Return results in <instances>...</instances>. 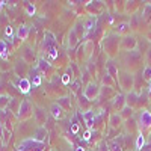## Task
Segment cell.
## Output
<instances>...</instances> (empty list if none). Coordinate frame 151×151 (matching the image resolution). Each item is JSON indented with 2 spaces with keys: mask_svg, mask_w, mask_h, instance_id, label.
Wrapping results in <instances>:
<instances>
[{
  "mask_svg": "<svg viewBox=\"0 0 151 151\" xmlns=\"http://www.w3.org/2000/svg\"><path fill=\"white\" fill-rule=\"evenodd\" d=\"M45 139H47V130H45V127H44V125H38L36 130H35V133H33L32 141L41 145V144L45 142Z\"/></svg>",
  "mask_w": 151,
  "mask_h": 151,
  "instance_id": "cell-4",
  "label": "cell"
},
{
  "mask_svg": "<svg viewBox=\"0 0 151 151\" xmlns=\"http://www.w3.org/2000/svg\"><path fill=\"white\" fill-rule=\"evenodd\" d=\"M100 95V86L97 82H89L85 89H83V97L88 100V101H94V100H97Z\"/></svg>",
  "mask_w": 151,
  "mask_h": 151,
  "instance_id": "cell-1",
  "label": "cell"
},
{
  "mask_svg": "<svg viewBox=\"0 0 151 151\" xmlns=\"http://www.w3.org/2000/svg\"><path fill=\"white\" fill-rule=\"evenodd\" d=\"M132 113H133V107H132V106H129V104H125V106L122 107V110H121L119 115L122 116V119H125V118L132 116Z\"/></svg>",
  "mask_w": 151,
  "mask_h": 151,
  "instance_id": "cell-24",
  "label": "cell"
},
{
  "mask_svg": "<svg viewBox=\"0 0 151 151\" xmlns=\"http://www.w3.org/2000/svg\"><path fill=\"white\" fill-rule=\"evenodd\" d=\"M36 68H38V71H40V73H45V71L50 68V62L41 58L40 60H38V65H36Z\"/></svg>",
  "mask_w": 151,
  "mask_h": 151,
  "instance_id": "cell-23",
  "label": "cell"
},
{
  "mask_svg": "<svg viewBox=\"0 0 151 151\" xmlns=\"http://www.w3.org/2000/svg\"><path fill=\"white\" fill-rule=\"evenodd\" d=\"M29 32H30V27L27 26V24H21V26L18 27V30H17V33H15V36L18 38L20 41H27V38H29Z\"/></svg>",
  "mask_w": 151,
  "mask_h": 151,
  "instance_id": "cell-10",
  "label": "cell"
},
{
  "mask_svg": "<svg viewBox=\"0 0 151 151\" xmlns=\"http://www.w3.org/2000/svg\"><path fill=\"white\" fill-rule=\"evenodd\" d=\"M95 26H97V17H95V15H89V17H86V20L83 21V29H85L86 32L92 30Z\"/></svg>",
  "mask_w": 151,
  "mask_h": 151,
  "instance_id": "cell-14",
  "label": "cell"
},
{
  "mask_svg": "<svg viewBox=\"0 0 151 151\" xmlns=\"http://www.w3.org/2000/svg\"><path fill=\"white\" fill-rule=\"evenodd\" d=\"M137 45V40L134 38V35H127V36H124L122 40H121V44L119 47L122 50H125V52H132V50H134Z\"/></svg>",
  "mask_w": 151,
  "mask_h": 151,
  "instance_id": "cell-3",
  "label": "cell"
},
{
  "mask_svg": "<svg viewBox=\"0 0 151 151\" xmlns=\"http://www.w3.org/2000/svg\"><path fill=\"white\" fill-rule=\"evenodd\" d=\"M144 79H151V67L150 65H147L145 67V70H144Z\"/></svg>",
  "mask_w": 151,
  "mask_h": 151,
  "instance_id": "cell-30",
  "label": "cell"
},
{
  "mask_svg": "<svg viewBox=\"0 0 151 151\" xmlns=\"http://www.w3.org/2000/svg\"><path fill=\"white\" fill-rule=\"evenodd\" d=\"M71 133L73 134H77L79 133V122H73L71 124Z\"/></svg>",
  "mask_w": 151,
  "mask_h": 151,
  "instance_id": "cell-32",
  "label": "cell"
},
{
  "mask_svg": "<svg viewBox=\"0 0 151 151\" xmlns=\"http://www.w3.org/2000/svg\"><path fill=\"white\" fill-rule=\"evenodd\" d=\"M24 3H26V15L33 17L35 12H36V6L33 3H30V2H24Z\"/></svg>",
  "mask_w": 151,
  "mask_h": 151,
  "instance_id": "cell-25",
  "label": "cell"
},
{
  "mask_svg": "<svg viewBox=\"0 0 151 151\" xmlns=\"http://www.w3.org/2000/svg\"><path fill=\"white\" fill-rule=\"evenodd\" d=\"M33 110H35V112H33V118H35L36 124H40V125L45 124V121H47V113H45V110H44L42 107H40V106H35Z\"/></svg>",
  "mask_w": 151,
  "mask_h": 151,
  "instance_id": "cell-5",
  "label": "cell"
},
{
  "mask_svg": "<svg viewBox=\"0 0 151 151\" xmlns=\"http://www.w3.org/2000/svg\"><path fill=\"white\" fill-rule=\"evenodd\" d=\"M110 147H112V148H110L112 151H121V147H119L118 144H115V142H113V144H112Z\"/></svg>",
  "mask_w": 151,
  "mask_h": 151,
  "instance_id": "cell-36",
  "label": "cell"
},
{
  "mask_svg": "<svg viewBox=\"0 0 151 151\" xmlns=\"http://www.w3.org/2000/svg\"><path fill=\"white\" fill-rule=\"evenodd\" d=\"M103 82L104 83H112V77L107 74V73H104V77H103Z\"/></svg>",
  "mask_w": 151,
  "mask_h": 151,
  "instance_id": "cell-35",
  "label": "cell"
},
{
  "mask_svg": "<svg viewBox=\"0 0 151 151\" xmlns=\"http://www.w3.org/2000/svg\"><path fill=\"white\" fill-rule=\"evenodd\" d=\"M76 151H86L83 147H76Z\"/></svg>",
  "mask_w": 151,
  "mask_h": 151,
  "instance_id": "cell-37",
  "label": "cell"
},
{
  "mask_svg": "<svg viewBox=\"0 0 151 151\" xmlns=\"http://www.w3.org/2000/svg\"><path fill=\"white\" fill-rule=\"evenodd\" d=\"M106 73L110 76L113 80H118V68L115 67V64H113V62H107V65H106Z\"/></svg>",
  "mask_w": 151,
  "mask_h": 151,
  "instance_id": "cell-17",
  "label": "cell"
},
{
  "mask_svg": "<svg viewBox=\"0 0 151 151\" xmlns=\"http://www.w3.org/2000/svg\"><path fill=\"white\" fill-rule=\"evenodd\" d=\"M5 35H6V38L9 41H12V38H14V29H12L11 24H8V26L5 27Z\"/></svg>",
  "mask_w": 151,
  "mask_h": 151,
  "instance_id": "cell-26",
  "label": "cell"
},
{
  "mask_svg": "<svg viewBox=\"0 0 151 151\" xmlns=\"http://www.w3.org/2000/svg\"><path fill=\"white\" fill-rule=\"evenodd\" d=\"M71 86H73V88H71L73 92H77V91H79V86H80V80H79V79H77V80H74V82L71 83Z\"/></svg>",
  "mask_w": 151,
  "mask_h": 151,
  "instance_id": "cell-31",
  "label": "cell"
},
{
  "mask_svg": "<svg viewBox=\"0 0 151 151\" xmlns=\"http://www.w3.org/2000/svg\"><path fill=\"white\" fill-rule=\"evenodd\" d=\"M145 62H147L148 65L151 64V48L148 50V52H147V55H145Z\"/></svg>",
  "mask_w": 151,
  "mask_h": 151,
  "instance_id": "cell-34",
  "label": "cell"
},
{
  "mask_svg": "<svg viewBox=\"0 0 151 151\" xmlns=\"http://www.w3.org/2000/svg\"><path fill=\"white\" fill-rule=\"evenodd\" d=\"M121 124H122V116L119 115V113H112V115L109 116V125L112 129H118L121 127Z\"/></svg>",
  "mask_w": 151,
  "mask_h": 151,
  "instance_id": "cell-13",
  "label": "cell"
},
{
  "mask_svg": "<svg viewBox=\"0 0 151 151\" xmlns=\"http://www.w3.org/2000/svg\"><path fill=\"white\" fill-rule=\"evenodd\" d=\"M121 82H122V88H125V89H132V83H129V80L130 82H133V77H132V74H124V76H121Z\"/></svg>",
  "mask_w": 151,
  "mask_h": 151,
  "instance_id": "cell-22",
  "label": "cell"
},
{
  "mask_svg": "<svg viewBox=\"0 0 151 151\" xmlns=\"http://www.w3.org/2000/svg\"><path fill=\"white\" fill-rule=\"evenodd\" d=\"M8 55H9L8 44H6L3 40H0V59L6 62V60H8Z\"/></svg>",
  "mask_w": 151,
  "mask_h": 151,
  "instance_id": "cell-18",
  "label": "cell"
},
{
  "mask_svg": "<svg viewBox=\"0 0 151 151\" xmlns=\"http://www.w3.org/2000/svg\"><path fill=\"white\" fill-rule=\"evenodd\" d=\"M50 113H52V116L56 118V119H60L62 115H64V109H62L58 103H53L50 106Z\"/></svg>",
  "mask_w": 151,
  "mask_h": 151,
  "instance_id": "cell-15",
  "label": "cell"
},
{
  "mask_svg": "<svg viewBox=\"0 0 151 151\" xmlns=\"http://www.w3.org/2000/svg\"><path fill=\"white\" fill-rule=\"evenodd\" d=\"M12 97L6 95V94H0V110H6V107L9 106V103L12 101Z\"/></svg>",
  "mask_w": 151,
  "mask_h": 151,
  "instance_id": "cell-19",
  "label": "cell"
},
{
  "mask_svg": "<svg viewBox=\"0 0 151 151\" xmlns=\"http://www.w3.org/2000/svg\"><path fill=\"white\" fill-rule=\"evenodd\" d=\"M58 104L64 110H70L71 109V98L70 97H60V98H58Z\"/></svg>",
  "mask_w": 151,
  "mask_h": 151,
  "instance_id": "cell-20",
  "label": "cell"
},
{
  "mask_svg": "<svg viewBox=\"0 0 151 151\" xmlns=\"http://www.w3.org/2000/svg\"><path fill=\"white\" fill-rule=\"evenodd\" d=\"M125 104H127V100H125V95H122V94H118L115 97V100H113V103H112V106H113L115 110H122V107Z\"/></svg>",
  "mask_w": 151,
  "mask_h": 151,
  "instance_id": "cell-12",
  "label": "cell"
},
{
  "mask_svg": "<svg viewBox=\"0 0 151 151\" xmlns=\"http://www.w3.org/2000/svg\"><path fill=\"white\" fill-rule=\"evenodd\" d=\"M150 86H151V85H150Z\"/></svg>",
  "mask_w": 151,
  "mask_h": 151,
  "instance_id": "cell-38",
  "label": "cell"
},
{
  "mask_svg": "<svg viewBox=\"0 0 151 151\" xmlns=\"http://www.w3.org/2000/svg\"><path fill=\"white\" fill-rule=\"evenodd\" d=\"M79 42V36H77V32H76V27H71L70 32H68V48L73 50Z\"/></svg>",
  "mask_w": 151,
  "mask_h": 151,
  "instance_id": "cell-11",
  "label": "cell"
},
{
  "mask_svg": "<svg viewBox=\"0 0 151 151\" xmlns=\"http://www.w3.org/2000/svg\"><path fill=\"white\" fill-rule=\"evenodd\" d=\"M134 147L137 151H141L144 147H145V134L144 133H139L136 136V142H134Z\"/></svg>",
  "mask_w": 151,
  "mask_h": 151,
  "instance_id": "cell-21",
  "label": "cell"
},
{
  "mask_svg": "<svg viewBox=\"0 0 151 151\" xmlns=\"http://www.w3.org/2000/svg\"><path fill=\"white\" fill-rule=\"evenodd\" d=\"M91 136H92V130H86L85 133H83V141H91Z\"/></svg>",
  "mask_w": 151,
  "mask_h": 151,
  "instance_id": "cell-33",
  "label": "cell"
},
{
  "mask_svg": "<svg viewBox=\"0 0 151 151\" xmlns=\"http://www.w3.org/2000/svg\"><path fill=\"white\" fill-rule=\"evenodd\" d=\"M129 26H130V23H119V24H118V29H116V32H118V33L125 32V30L129 29Z\"/></svg>",
  "mask_w": 151,
  "mask_h": 151,
  "instance_id": "cell-28",
  "label": "cell"
},
{
  "mask_svg": "<svg viewBox=\"0 0 151 151\" xmlns=\"http://www.w3.org/2000/svg\"><path fill=\"white\" fill-rule=\"evenodd\" d=\"M82 119L85 121L88 130H92V125H94V121H95V112L94 110H85V112H82Z\"/></svg>",
  "mask_w": 151,
  "mask_h": 151,
  "instance_id": "cell-6",
  "label": "cell"
},
{
  "mask_svg": "<svg viewBox=\"0 0 151 151\" xmlns=\"http://www.w3.org/2000/svg\"><path fill=\"white\" fill-rule=\"evenodd\" d=\"M151 17V3H147L145 5V9H144V18L145 20H150Z\"/></svg>",
  "mask_w": 151,
  "mask_h": 151,
  "instance_id": "cell-27",
  "label": "cell"
},
{
  "mask_svg": "<svg viewBox=\"0 0 151 151\" xmlns=\"http://www.w3.org/2000/svg\"><path fill=\"white\" fill-rule=\"evenodd\" d=\"M14 70L17 73V76H20V79H23L21 76H26L27 71H29V67H27V62H24L23 59H18L17 64L14 65Z\"/></svg>",
  "mask_w": 151,
  "mask_h": 151,
  "instance_id": "cell-7",
  "label": "cell"
},
{
  "mask_svg": "<svg viewBox=\"0 0 151 151\" xmlns=\"http://www.w3.org/2000/svg\"><path fill=\"white\" fill-rule=\"evenodd\" d=\"M60 82H62V85H71L73 82H74V76H73V70L71 68H67V71L62 74V77H60Z\"/></svg>",
  "mask_w": 151,
  "mask_h": 151,
  "instance_id": "cell-16",
  "label": "cell"
},
{
  "mask_svg": "<svg viewBox=\"0 0 151 151\" xmlns=\"http://www.w3.org/2000/svg\"><path fill=\"white\" fill-rule=\"evenodd\" d=\"M30 88H32V82H30L29 79H26V77L20 79V82H18V85H17V89H18L21 94H29V92H30Z\"/></svg>",
  "mask_w": 151,
  "mask_h": 151,
  "instance_id": "cell-9",
  "label": "cell"
},
{
  "mask_svg": "<svg viewBox=\"0 0 151 151\" xmlns=\"http://www.w3.org/2000/svg\"><path fill=\"white\" fill-rule=\"evenodd\" d=\"M32 109H33V106H32V103L29 101V100L26 98V100H21V103L18 104V110H17V116L18 118H27L29 115H30V112H32Z\"/></svg>",
  "mask_w": 151,
  "mask_h": 151,
  "instance_id": "cell-2",
  "label": "cell"
},
{
  "mask_svg": "<svg viewBox=\"0 0 151 151\" xmlns=\"http://www.w3.org/2000/svg\"><path fill=\"white\" fill-rule=\"evenodd\" d=\"M32 85H33V86H40V85H41V76H40V74H35V76H33Z\"/></svg>",
  "mask_w": 151,
  "mask_h": 151,
  "instance_id": "cell-29",
  "label": "cell"
},
{
  "mask_svg": "<svg viewBox=\"0 0 151 151\" xmlns=\"http://www.w3.org/2000/svg\"><path fill=\"white\" fill-rule=\"evenodd\" d=\"M139 124L142 129H150L151 127V112L142 110L139 115Z\"/></svg>",
  "mask_w": 151,
  "mask_h": 151,
  "instance_id": "cell-8",
  "label": "cell"
}]
</instances>
